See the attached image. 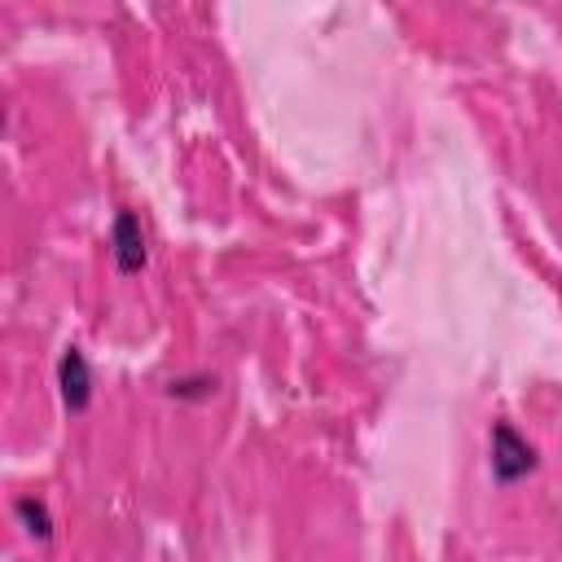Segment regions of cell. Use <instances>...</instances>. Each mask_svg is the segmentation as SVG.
<instances>
[{"mask_svg": "<svg viewBox=\"0 0 562 562\" xmlns=\"http://www.w3.org/2000/svg\"><path fill=\"white\" fill-rule=\"evenodd\" d=\"M531 470H536V448L509 422H496L492 426V479L496 483H518Z\"/></svg>", "mask_w": 562, "mask_h": 562, "instance_id": "obj_1", "label": "cell"}, {"mask_svg": "<svg viewBox=\"0 0 562 562\" xmlns=\"http://www.w3.org/2000/svg\"><path fill=\"white\" fill-rule=\"evenodd\" d=\"M110 250H114V268L123 277L140 272L145 259H149V246H145V224L136 211H119L114 215V228H110Z\"/></svg>", "mask_w": 562, "mask_h": 562, "instance_id": "obj_2", "label": "cell"}, {"mask_svg": "<svg viewBox=\"0 0 562 562\" xmlns=\"http://www.w3.org/2000/svg\"><path fill=\"white\" fill-rule=\"evenodd\" d=\"M57 386H61V404L70 413H83L88 400H92V369L83 360L79 347H66L61 360H57Z\"/></svg>", "mask_w": 562, "mask_h": 562, "instance_id": "obj_3", "label": "cell"}, {"mask_svg": "<svg viewBox=\"0 0 562 562\" xmlns=\"http://www.w3.org/2000/svg\"><path fill=\"white\" fill-rule=\"evenodd\" d=\"M13 514H18V522L26 527V536H35V540H48V536H53V518H48V505H44V501L18 496V501H13Z\"/></svg>", "mask_w": 562, "mask_h": 562, "instance_id": "obj_4", "label": "cell"}, {"mask_svg": "<svg viewBox=\"0 0 562 562\" xmlns=\"http://www.w3.org/2000/svg\"><path fill=\"white\" fill-rule=\"evenodd\" d=\"M215 391V382H171V395H211Z\"/></svg>", "mask_w": 562, "mask_h": 562, "instance_id": "obj_5", "label": "cell"}]
</instances>
